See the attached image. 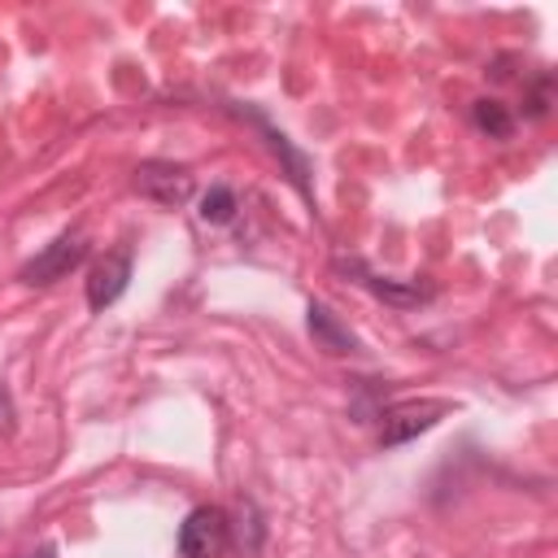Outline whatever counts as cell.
<instances>
[{"instance_id": "6da1fadb", "label": "cell", "mask_w": 558, "mask_h": 558, "mask_svg": "<svg viewBox=\"0 0 558 558\" xmlns=\"http://www.w3.org/2000/svg\"><path fill=\"white\" fill-rule=\"evenodd\" d=\"M445 414H449V401H440V397L397 401V405H388V410L379 414V445H384V449H397V445H405V440L432 432Z\"/></svg>"}, {"instance_id": "7a4b0ae2", "label": "cell", "mask_w": 558, "mask_h": 558, "mask_svg": "<svg viewBox=\"0 0 558 558\" xmlns=\"http://www.w3.org/2000/svg\"><path fill=\"white\" fill-rule=\"evenodd\" d=\"M231 549V523L218 506H196L179 523V554L183 558H227Z\"/></svg>"}, {"instance_id": "3957f363", "label": "cell", "mask_w": 558, "mask_h": 558, "mask_svg": "<svg viewBox=\"0 0 558 558\" xmlns=\"http://www.w3.org/2000/svg\"><path fill=\"white\" fill-rule=\"evenodd\" d=\"M87 257V244H83V235H74V231H65V235H57L44 253H35L22 270H17V279L26 283V288H48V283H57V279H65L78 262Z\"/></svg>"}, {"instance_id": "277c9868", "label": "cell", "mask_w": 558, "mask_h": 558, "mask_svg": "<svg viewBox=\"0 0 558 558\" xmlns=\"http://www.w3.org/2000/svg\"><path fill=\"white\" fill-rule=\"evenodd\" d=\"M135 192L144 201H153V205L174 209V205H183L192 196V174L183 166H174V161H140L135 166Z\"/></svg>"}, {"instance_id": "5b68a950", "label": "cell", "mask_w": 558, "mask_h": 558, "mask_svg": "<svg viewBox=\"0 0 558 558\" xmlns=\"http://www.w3.org/2000/svg\"><path fill=\"white\" fill-rule=\"evenodd\" d=\"M126 283H131V248L105 253V257L92 266V275H87V305H92V310H109V305L126 292Z\"/></svg>"}, {"instance_id": "8992f818", "label": "cell", "mask_w": 558, "mask_h": 558, "mask_svg": "<svg viewBox=\"0 0 558 558\" xmlns=\"http://www.w3.org/2000/svg\"><path fill=\"white\" fill-rule=\"evenodd\" d=\"M231 113L248 118V122L262 131V140L270 144V153H275V157H283V166H288V179L301 187V196H305V201H314V187H310V161H305V157H301V153L288 144V135H283V131H275V126H270V122H266L257 109H248V105H231Z\"/></svg>"}, {"instance_id": "52a82bcc", "label": "cell", "mask_w": 558, "mask_h": 558, "mask_svg": "<svg viewBox=\"0 0 558 558\" xmlns=\"http://www.w3.org/2000/svg\"><path fill=\"white\" fill-rule=\"evenodd\" d=\"M336 270H349V275H357V283L366 288V292H375L379 301H388V305H423V301H432V288H418V283H397V279H384V275H371L357 257H336Z\"/></svg>"}, {"instance_id": "ba28073f", "label": "cell", "mask_w": 558, "mask_h": 558, "mask_svg": "<svg viewBox=\"0 0 558 558\" xmlns=\"http://www.w3.org/2000/svg\"><path fill=\"white\" fill-rule=\"evenodd\" d=\"M310 336L318 340V349H327V353H357V336L323 305V301H310Z\"/></svg>"}, {"instance_id": "9c48e42d", "label": "cell", "mask_w": 558, "mask_h": 558, "mask_svg": "<svg viewBox=\"0 0 558 558\" xmlns=\"http://www.w3.org/2000/svg\"><path fill=\"white\" fill-rule=\"evenodd\" d=\"M471 122H475L488 140H510V135H514V118H510V109H506L501 100H488V96L471 105Z\"/></svg>"}, {"instance_id": "30bf717a", "label": "cell", "mask_w": 558, "mask_h": 558, "mask_svg": "<svg viewBox=\"0 0 558 558\" xmlns=\"http://www.w3.org/2000/svg\"><path fill=\"white\" fill-rule=\"evenodd\" d=\"M235 209H240V201H235V192L231 187H209L205 196H201V222H209V227H222V222H231L235 218Z\"/></svg>"}, {"instance_id": "8fae6325", "label": "cell", "mask_w": 558, "mask_h": 558, "mask_svg": "<svg viewBox=\"0 0 558 558\" xmlns=\"http://www.w3.org/2000/svg\"><path fill=\"white\" fill-rule=\"evenodd\" d=\"M549 96H554V78L541 74L536 87L527 92V118H545V113H549Z\"/></svg>"}, {"instance_id": "7c38bea8", "label": "cell", "mask_w": 558, "mask_h": 558, "mask_svg": "<svg viewBox=\"0 0 558 558\" xmlns=\"http://www.w3.org/2000/svg\"><path fill=\"white\" fill-rule=\"evenodd\" d=\"M13 427V397L0 388V432H9Z\"/></svg>"}, {"instance_id": "4fadbf2b", "label": "cell", "mask_w": 558, "mask_h": 558, "mask_svg": "<svg viewBox=\"0 0 558 558\" xmlns=\"http://www.w3.org/2000/svg\"><path fill=\"white\" fill-rule=\"evenodd\" d=\"M22 558H52V545H39V549H31V554H22Z\"/></svg>"}]
</instances>
